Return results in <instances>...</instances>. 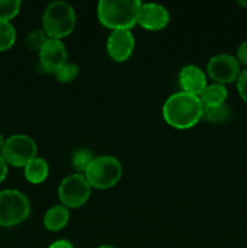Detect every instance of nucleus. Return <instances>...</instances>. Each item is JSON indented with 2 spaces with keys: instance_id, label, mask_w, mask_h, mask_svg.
<instances>
[{
  "instance_id": "obj_12",
  "label": "nucleus",
  "mask_w": 247,
  "mask_h": 248,
  "mask_svg": "<svg viewBox=\"0 0 247 248\" xmlns=\"http://www.w3.org/2000/svg\"><path fill=\"white\" fill-rule=\"evenodd\" d=\"M179 86L186 93L200 96L207 86V75L196 64H186L181 69L178 75Z\"/></svg>"
},
{
  "instance_id": "obj_10",
  "label": "nucleus",
  "mask_w": 247,
  "mask_h": 248,
  "mask_svg": "<svg viewBox=\"0 0 247 248\" xmlns=\"http://www.w3.org/2000/svg\"><path fill=\"white\" fill-rule=\"evenodd\" d=\"M67 47L62 40L48 39L39 51V65L44 72L55 74L64 63H67Z\"/></svg>"
},
{
  "instance_id": "obj_24",
  "label": "nucleus",
  "mask_w": 247,
  "mask_h": 248,
  "mask_svg": "<svg viewBox=\"0 0 247 248\" xmlns=\"http://www.w3.org/2000/svg\"><path fill=\"white\" fill-rule=\"evenodd\" d=\"M47 248H75L74 245L69 241V240L65 239H60L53 241Z\"/></svg>"
},
{
  "instance_id": "obj_28",
  "label": "nucleus",
  "mask_w": 247,
  "mask_h": 248,
  "mask_svg": "<svg viewBox=\"0 0 247 248\" xmlns=\"http://www.w3.org/2000/svg\"><path fill=\"white\" fill-rule=\"evenodd\" d=\"M239 4L241 5V6H244V7H247V1H239Z\"/></svg>"
},
{
  "instance_id": "obj_1",
  "label": "nucleus",
  "mask_w": 247,
  "mask_h": 248,
  "mask_svg": "<svg viewBox=\"0 0 247 248\" xmlns=\"http://www.w3.org/2000/svg\"><path fill=\"white\" fill-rule=\"evenodd\" d=\"M203 106L194 94L179 91L171 94L162 106L165 123L176 130H189L202 120Z\"/></svg>"
},
{
  "instance_id": "obj_9",
  "label": "nucleus",
  "mask_w": 247,
  "mask_h": 248,
  "mask_svg": "<svg viewBox=\"0 0 247 248\" xmlns=\"http://www.w3.org/2000/svg\"><path fill=\"white\" fill-rule=\"evenodd\" d=\"M135 46V35L128 29L111 31L107 39V53L116 63L126 62L133 53Z\"/></svg>"
},
{
  "instance_id": "obj_25",
  "label": "nucleus",
  "mask_w": 247,
  "mask_h": 248,
  "mask_svg": "<svg viewBox=\"0 0 247 248\" xmlns=\"http://www.w3.org/2000/svg\"><path fill=\"white\" fill-rule=\"evenodd\" d=\"M7 173H9V165L5 161L4 157L0 155V183H2L6 179Z\"/></svg>"
},
{
  "instance_id": "obj_4",
  "label": "nucleus",
  "mask_w": 247,
  "mask_h": 248,
  "mask_svg": "<svg viewBox=\"0 0 247 248\" xmlns=\"http://www.w3.org/2000/svg\"><path fill=\"white\" fill-rule=\"evenodd\" d=\"M123 165L111 155L94 156L84 176L92 189L106 190L115 186L123 177Z\"/></svg>"
},
{
  "instance_id": "obj_2",
  "label": "nucleus",
  "mask_w": 247,
  "mask_h": 248,
  "mask_svg": "<svg viewBox=\"0 0 247 248\" xmlns=\"http://www.w3.org/2000/svg\"><path fill=\"white\" fill-rule=\"evenodd\" d=\"M142 4L139 0H101L97 5V18L111 31H131L138 24Z\"/></svg>"
},
{
  "instance_id": "obj_3",
  "label": "nucleus",
  "mask_w": 247,
  "mask_h": 248,
  "mask_svg": "<svg viewBox=\"0 0 247 248\" xmlns=\"http://www.w3.org/2000/svg\"><path fill=\"white\" fill-rule=\"evenodd\" d=\"M43 31L48 39L63 40L74 31L77 26V14L73 6L62 0L50 2L41 17Z\"/></svg>"
},
{
  "instance_id": "obj_18",
  "label": "nucleus",
  "mask_w": 247,
  "mask_h": 248,
  "mask_svg": "<svg viewBox=\"0 0 247 248\" xmlns=\"http://www.w3.org/2000/svg\"><path fill=\"white\" fill-rule=\"evenodd\" d=\"M17 33L11 22L0 21V52L10 50L16 43Z\"/></svg>"
},
{
  "instance_id": "obj_23",
  "label": "nucleus",
  "mask_w": 247,
  "mask_h": 248,
  "mask_svg": "<svg viewBox=\"0 0 247 248\" xmlns=\"http://www.w3.org/2000/svg\"><path fill=\"white\" fill-rule=\"evenodd\" d=\"M236 60L240 63V65H244L247 68V40L242 41L239 45L236 51Z\"/></svg>"
},
{
  "instance_id": "obj_5",
  "label": "nucleus",
  "mask_w": 247,
  "mask_h": 248,
  "mask_svg": "<svg viewBox=\"0 0 247 248\" xmlns=\"http://www.w3.org/2000/svg\"><path fill=\"white\" fill-rule=\"evenodd\" d=\"M29 199L16 189L0 191V227L11 228L23 223L31 215Z\"/></svg>"
},
{
  "instance_id": "obj_6",
  "label": "nucleus",
  "mask_w": 247,
  "mask_h": 248,
  "mask_svg": "<svg viewBox=\"0 0 247 248\" xmlns=\"http://www.w3.org/2000/svg\"><path fill=\"white\" fill-rule=\"evenodd\" d=\"M0 155L9 166L23 169L31 160L38 156V145L29 136L17 133L5 140Z\"/></svg>"
},
{
  "instance_id": "obj_20",
  "label": "nucleus",
  "mask_w": 247,
  "mask_h": 248,
  "mask_svg": "<svg viewBox=\"0 0 247 248\" xmlns=\"http://www.w3.org/2000/svg\"><path fill=\"white\" fill-rule=\"evenodd\" d=\"M19 0H0V21L11 22L21 11Z\"/></svg>"
},
{
  "instance_id": "obj_8",
  "label": "nucleus",
  "mask_w": 247,
  "mask_h": 248,
  "mask_svg": "<svg viewBox=\"0 0 247 248\" xmlns=\"http://www.w3.org/2000/svg\"><path fill=\"white\" fill-rule=\"evenodd\" d=\"M206 72L213 82L227 85L236 82L242 69L235 56L229 53H218L208 60Z\"/></svg>"
},
{
  "instance_id": "obj_17",
  "label": "nucleus",
  "mask_w": 247,
  "mask_h": 248,
  "mask_svg": "<svg viewBox=\"0 0 247 248\" xmlns=\"http://www.w3.org/2000/svg\"><path fill=\"white\" fill-rule=\"evenodd\" d=\"M93 159L94 155L92 154L91 150L87 148H80L72 155V165L77 173L84 174Z\"/></svg>"
},
{
  "instance_id": "obj_21",
  "label": "nucleus",
  "mask_w": 247,
  "mask_h": 248,
  "mask_svg": "<svg viewBox=\"0 0 247 248\" xmlns=\"http://www.w3.org/2000/svg\"><path fill=\"white\" fill-rule=\"evenodd\" d=\"M55 78L58 82H62V84H68V82H72L79 77V67L74 63H64L57 72L55 73Z\"/></svg>"
},
{
  "instance_id": "obj_13",
  "label": "nucleus",
  "mask_w": 247,
  "mask_h": 248,
  "mask_svg": "<svg viewBox=\"0 0 247 248\" xmlns=\"http://www.w3.org/2000/svg\"><path fill=\"white\" fill-rule=\"evenodd\" d=\"M70 219L69 208L63 205H55L48 208L43 218V224L51 232H61L67 227Z\"/></svg>"
},
{
  "instance_id": "obj_7",
  "label": "nucleus",
  "mask_w": 247,
  "mask_h": 248,
  "mask_svg": "<svg viewBox=\"0 0 247 248\" xmlns=\"http://www.w3.org/2000/svg\"><path fill=\"white\" fill-rule=\"evenodd\" d=\"M91 190V186L84 174L75 172L61 181L58 186V199L61 205L67 208H79L89 201Z\"/></svg>"
},
{
  "instance_id": "obj_27",
  "label": "nucleus",
  "mask_w": 247,
  "mask_h": 248,
  "mask_svg": "<svg viewBox=\"0 0 247 248\" xmlns=\"http://www.w3.org/2000/svg\"><path fill=\"white\" fill-rule=\"evenodd\" d=\"M97 248H116V247L111 246V245H101V246H98Z\"/></svg>"
},
{
  "instance_id": "obj_15",
  "label": "nucleus",
  "mask_w": 247,
  "mask_h": 248,
  "mask_svg": "<svg viewBox=\"0 0 247 248\" xmlns=\"http://www.w3.org/2000/svg\"><path fill=\"white\" fill-rule=\"evenodd\" d=\"M24 178L31 184H41L46 181L50 173L47 161L43 157H34L23 167Z\"/></svg>"
},
{
  "instance_id": "obj_16",
  "label": "nucleus",
  "mask_w": 247,
  "mask_h": 248,
  "mask_svg": "<svg viewBox=\"0 0 247 248\" xmlns=\"http://www.w3.org/2000/svg\"><path fill=\"white\" fill-rule=\"evenodd\" d=\"M232 118V110L227 104L213 107V108H203L202 120L213 125H222L228 123Z\"/></svg>"
},
{
  "instance_id": "obj_26",
  "label": "nucleus",
  "mask_w": 247,
  "mask_h": 248,
  "mask_svg": "<svg viewBox=\"0 0 247 248\" xmlns=\"http://www.w3.org/2000/svg\"><path fill=\"white\" fill-rule=\"evenodd\" d=\"M4 143H5V138L4 136H2V133L0 132V152H1L2 147H4Z\"/></svg>"
},
{
  "instance_id": "obj_11",
  "label": "nucleus",
  "mask_w": 247,
  "mask_h": 248,
  "mask_svg": "<svg viewBox=\"0 0 247 248\" xmlns=\"http://www.w3.org/2000/svg\"><path fill=\"white\" fill-rule=\"evenodd\" d=\"M170 23V12L164 5L156 2H144L140 7L138 24L148 31H159Z\"/></svg>"
},
{
  "instance_id": "obj_14",
  "label": "nucleus",
  "mask_w": 247,
  "mask_h": 248,
  "mask_svg": "<svg viewBox=\"0 0 247 248\" xmlns=\"http://www.w3.org/2000/svg\"><path fill=\"white\" fill-rule=\"evenodd\" d=\"M203 108H213V107L222 106L225 104L228 98V89L225 85L217 84H208L202 91V93L199 96Z\"/></svg>"
},
{
  "instance_id": "obj_19",
  "label": "nucleus",
  "mask_w": 247,
  "mask_h": 248,
  "mask_svg": "<svg viewBox=\"0 0 247 248\" xmlns=\"http://www.w3.org/2000/svg\"><path fill=\"white\" fill-rule=\"evenodd\" d=\"M48 40V36L46 35L45 31L41 29H34V31H29L28 35L24 39V44H26V47L28 50L34 51V52H38L43 48V46L45 45L46 41Z\"/></svg>"
},
{
  "instance_id": "obj_22",
  "label": "nucleus",
  "mask_w": 247,
  "mask_h": 248,
  "mask_svg": "<svg viewBox=\"0 0 247 248\" xmlns=\"http://www.w3.org/2000/svg\"><path fill=\"white\" fill-rule=\"evenodd\" d=\"M236 90L242 101H245L247 103V68L242 69L241 74L237 78Z\"/></svg>"
}]
</instances>
